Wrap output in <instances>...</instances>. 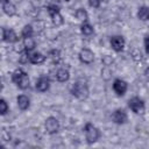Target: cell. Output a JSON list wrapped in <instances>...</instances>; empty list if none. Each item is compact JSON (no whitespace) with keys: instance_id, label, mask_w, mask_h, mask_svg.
Returning <instances> with one entry per match:
<instances>
[{"instance_id":"cell-1","label":"cell","mask_w":149,"mask_h":149,"mask_svg":"<svg viewBox=\"0 0 149 149\" xmlns=\"http://www.w3.org/2000/svg\"><path fill=\"white\" fill-rule=\"evenodd\" d=\"M12 80L20 90H26L29 87V77L22 69H16L12 73Z\"/></svg>"},{"instance_id":"cell-24","label":"cell","mask_w":149,"mask_h":149,"mask_svg":"<svg viewBox=\"0 0 149 149\" xmlns=\"http://www.w3.org/2000/svg\"><path fill=\"white\" fill-rule=\"evenodd\" d=\"M101 76H102V78H104L105 80H108V79L112 77V71H111V69H109L108 66H105V68L101 70Z\"/></svg>"},{"instance_id":"cell-20","label":"cell","mask_w":149,"mask_h":149,"mask_svg":"<svg viewBox=\"0 0 149 149\" xmlns=\"http://www.w3.org/2000/svg\"><path fill=\"white\" fill-rule=\"evenodd\" d=\"M48 57H49L54 63L57 64V63L61 61V58H62L61 51H59L58 49H52V50H50V51L48 52Z\"/></svg>"},{"instance_id":"cell-29","label":"cell","mask_w":149,"mask_h":149,"mask_svg":"<svg viewBox=\"0 0 149 149\" xmlns=\"http://www.w3.org/2000/svg\"><path fill=\"white\" fill-rule=\"evenodd\" d=\"M144 49H146V52L149 55V36L144 37Z\"/></svg>"},{"instance_id":"cell-16","label":"cell","mask_w":149,"mask_h":149,"mask_svg":"<svg viewBox=\"0 0 149 149\" xmlns=\"http://www.w3.org/2000/svg\"><path fill=\"white\" fill-rule=\"evenodd\" d=\"M22 43L24 45V50L28 51V52L33 51L35 49V47H36V42H35V40L33 37H23Z\"/></svg>"},{"instance_id":"cell-11","label":"cell","mask_w":149,"mask_h":149,"mask_svg":"<svg viewBox=\"0 0 149 149\" xmlns=\"http://www.w3.org/2000/svg\"><path fill=\"white\" fill-rule=\"evenodd\" d=\"M50 87V80L47 76H41L37 80H36V84H35V88L38 91V92H47Z\"/></svg>"},{"instance_id":"cell-15","label":"cell","mask_w":149,"mask_h":149,"mask_svg":"<svg viewBox=\"0 0 149 149\" xmlns=\"http://www.w3.org/2000/svg\"><path fill=\"white\" fill-rule=\"evenodd\" d=\"M69 78H70V72H69L68 69L61 68V69L57 70V72H56V79L59 83H65V81L69 80Z\"/></svg>"},{"instance_id":"cell-28","label":"cell","mask_w":149,"mask_h":149,"mask_svg":"<svg viewBox=\"0 0 149 149\" xmlns=\"http://www.w3.org/2000/svg\"><path fill=\"white\" fill-rule=\"evenodd\" d=\"M101 3V0H88V5L92 8H99Z\"/></svg>"},{"instance_id":"cell-12","label":"cell","mask_w":149,"mask_h":149,"mask_svg":"<svg viewBox=\"0 0 149 149\" xmlns=\"http://www.w3.org/2000/svg\"><path fill=\"white\" fill-rule=\"evenodd\" d=\"M45 59H47V57L38 51L29 52V61L31 64H42L45 62Z\"/></svg>"},{"instance_id":"cell-14","label":"cell","mask_w":149,"mask_h":149,"mask_svg":"<svg viewBox=\"0 0 149 149\" xmlns=\"http://www.w3.org/2000/svg\"><path fill=\"white\" fill-rule=\"evenodd\" d=\"M2 5V10L5 14H7L8 16H14L16 14V7L13 2L10 1H5V2H1Z\"/></svg>"},{"instance_id":"cell-9","label":"cell","mask_w":149,"mask_h":149,"mask_svg":"<svg viewBox=\"0 0 149 149\" xmlns=\"http://www.w3.org/2000/svg\"><path fill=\"white\" fill-rule=\"evenodd\" d=\"M127 119H128L127 113H126L125 109H122V108H118V109H115V111L112 113V120H113V122L116 123V125H123V123H126Z\"/></svg>"},{"instance_id":"cell-18","label":"cell","mask_w":149,"mask_h":149,"mask_svg":"<svg viewBox=\"0 0 149 149\" xmlns=\"http://www.w3.org/2000/svg\"><path fill=\"white\" fill-rule=\"evenodd\" d=\"M49 15H50L51 21H52V24H54L55 27H59V26L63 24L64 20H63V16L61 15L59 12H55V13H51V14H49Z\"/></svg>"},{"instance_id":"cell-4","label":"cell","mask_w":149,"mask_h":149,"mask_svg":"<svg viewBox=\"0 0 149 149\" xmlns=\"http://www.w3.org/2000/svg\"><path fill=\"white\" fill-rule=\"evenodd\" d=\"M128 107L135 113V114H143L146 111L144 101L139 97H133L128 100Z\"/></svg>"},{"instance_id":"cell-27","label":"cell","mask_w":149,"mask_h":149,"mask_svg":"<svg viewBox=\"0 0 149 149\" xmlns=\"http://www.w3.org/2000/svg\"><path fill=\"white\" fill-rule=\"evenodd\" d=\"M47 10H48V13H49V14L55 13V12H59V6H58V5H55V3L49 5V6L47 7Z\"/></svg>"},{"instance_id":"cell-17","label":"cell","mask_w":149,"mask_h":149,"mask_svg":"<svg viewBox=\"0 0 149 149\" xmlns=\"http://www.w3.org/2000/svg\"><path fill=\"white\" fill-rule=\"evenodd\" d=\"M137 17L141 21H148L149 20V7L141 6L137 10Z\"/></svg>"},{"instance_id":"cell-2","label":"cell","mask_w":149,"mask_h":149,"mask_svg":"<svg viewBox=\"0 0 149 149\" xmlns=\"http://www.w3.org/2000/svg\"><path fill=\"white\" fill-rule=\"evenodd\" d=\"M71 93H72V95H74L77 99H79V100H85V99H87L88 93H90L88 86H87V84H86L85 81H83V80H77V81L72 85V87H71Z\"/></svg>"},{"instance_id":"cell-13","label":"cell","mask_w":149,"mask_h":149,"mask_svg":"<svg viewBox=\"0 0 149 149\" xmlns=\"http://www.w3.org/2000/svg\"><path fill=\"white\" fill-rule=\"evenodd\" d=\"M16 102H17V106H19V108H20L21 111H26V109H28L29 106H30V99H29L26 94H20V95H17Z\"/></svg>"},{"instance_id":"cell-8","label":"cell","mask_w":149,"mask_h":149,"mask_svg":"<svg viewBox=\"0 0 149 149\" xmlns=\"http://www.w3.org/2000/svg\"><path fill=\"white\" fill-rule=\"evenodd\" d=\"M127 88H128V84L123 79H115L114 80V83H113V90L116 93V95H119V97L125 95V93L127 92Z\"/></svg>"},{"instance_id":"cell-30","label":"cell","mask_w":149,"mask_h":149,"mask_svg":"<svg viewBox=\"0 0 149 149\" xmlns=\"http://www.w3.org/2000/svg\"><path fill=\"white\" fill-rule=\"evenodd\" d=\"M5 1H9V0H1V2H5Z\"/></svg>"},{"instance_id":"cell-19","label":"cell","mask_w":149,"mask_h":149,"mask_svg":"<svg viewBox=\"0 0 149 149\" xmlns=\"http://www.w3.org/2000/svg\"><path fill=\"white\" fill-rule=\"evenodd\" d=\"M74 15H76V19L78 21H81V22H86L87 21V17H88V14H87V12H86L85 8H78L76 10Z\"/></svg>"},{"instance_id":"cell-26","label":"cell","mask_w":149,"mask_h":149,"mask_svg":"<svg viewBox=\"0 0 149 149\" xmlns=\"http://www.w3.org/2000/svg\"><path fill=\"white\" fill-rule=\"evenodd\" d=\"M101 62H102V64H104L105 66H109V65H112V64H113L114 59L112 58V56L105 55V56H102V58H101Z\"/></svg>"},{"instance_id":"cell-25","label":"cell","mask_w":149,"mask_h":149,"mask_svg":"<svg viewBox=\"0 0 149 149\" xmlns=\"http://www.w3.org/2000/svg\"><path fill=\"white\" fill-rule=\"evenodd\" d=\"M8 112V105L5 99H0V114L5 115Z\"/></svg>"},{"instance_id":"cell-31","label":"cell","mask_w":149,"mask_h":149,"mask_svg":"<svg viewBox=\"0 0 149 149\" xmlns=\"http://www.w3.org/2000/svg\"><path fill=\"white\" fill-rule=\"evenodd\" d=\"M64 1H70V0H64Z\"/></svg>"},{"instance_id":"cell-7","label":"cell","mask_w":149,"mask_h":149,"mask_svg":"<svg viewBox=\"0 0 149 149\" xmlns=\"http://www.w3.org/2000/svg\"><path fill=\"white\" fill-rule=\"evenodd\" d=\"M79 61L84 64H91L93 63L94 61V54L92 50H90L88 48H83L80 51H79Z\"/></svg>"},{"instance_id":"cell-22","label":"cell","mask_w":149,"mask_h":149,"mask_svg":"<svg viewBox=\"0 0 149 149\" xmlns=\"http://www.w3.org/2000/svg\"><path fill=\"white\" fill-rule=\"evenodd\" d=\"M80 30H81V33H83L84 35H86V36L93 34V27H92L90 23H87V22H83V23H81Z\"/></svg>"},{"instance_id":"cell-23","label":"cell","mask_w":149,"mask_h":149,"mask_svg":"<svg viewBox=\"0 0 149 149\" xmlns=\"http://www.w3.org/2000/svg\"><path fill=\"white\" fill-rule=\"evenodd\" d=\"M19 62L21 63V64H27V63H30V61H29V52L28 51H23V52H21V55H20V57H19Z\"/></svg>"},{"instance_id":"cell-21","label":"cell","mask_w":149,"mask_h":149,"mask_svg":"<svg viewBox=\"0 0 149 149\" xmlns=\"http://www.w3.org/2000/svg\"><path fill=\"white\" fill-rule=\"evenodd\" d=\"M34 34V28L31 24H26L22 30H21V36L22 37H31Z\"/></svg>"},{"instance_id":"cell-10","label":"cell","mask_w":149,"mask_h":149,"mask_svg":"<svg viewBox=\"0 0 149 149\" xmlns=\"http://www.w3.org/2000/svg\"><path fill=\"white\" fill-rule=\"evenodd\" d=\"M2 30V40L7 43H16L19 41V37L16 35V33L13 29H6V28H1Z\"/></svg>"},{"instance_id":"cell-5","label":"cell","mask_w":149,"mask_h":149,"mask_svg":"<svg viewBox=\"0 0 149 149\" xmlns=\"http://www.w3.org/2000/svg\"><path fill=\"white\" fill-rule=\"evenodd\" d=\"M109 42H111V47H112V49H113L114 51H116V52L122 51L123 48H125V45H126V41H125L123 36H121V35L112 36Z\"/></svg>"},{"instance_id":"cell-6","label":"cell","mask_w":149,"mask_h":149,"mask_svg":"<svg viewBox=\"0 0 149 149\" xmlns=\"http://www.w3.org/2000/svg\"><path fill=\"white\" fill-rule=\"evenodd\" d=\"M45 130L49 134H56L59 129V122L55 116H49L45 119Z\"/></svg>"},{"instance_id":"cell-3","label":"cell","mask_w":149,"mask_h":149,"mask_svg":"<svg viewBox=\"0 0 149 149\" xmlns=\"http://www.w3.org/2000/svg\"><path fill=\"white\" fill-rule=\"evenodd\" d=\"M84 132H85V139H86V142L88 144H92L94 142H97L100 137V132L99 129L93 126L92 123H86L85 127H84Z\"/></svg>"}]
</instances>
